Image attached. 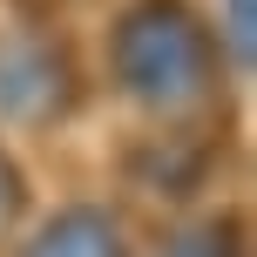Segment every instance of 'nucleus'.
Wrapping results in <instances>:
<instances>
[{"label":"nucleus","mask_w":257,"mask_h":257,"mask_svg":"<svg viewBox=\"0 0 257 257\" xmlns=\"http://www.w3.org/2000/svg\"><path fill=\"white\" fill-rule=\"evenodd\" d=\"M41 257H122V250H115V230H108L102 217H68L61 230L48 237Z\"/></svg>","instance_id":"nucleus-1"}]
</instances>
